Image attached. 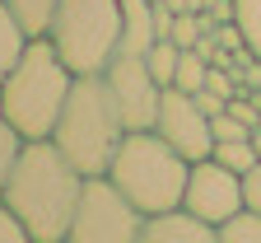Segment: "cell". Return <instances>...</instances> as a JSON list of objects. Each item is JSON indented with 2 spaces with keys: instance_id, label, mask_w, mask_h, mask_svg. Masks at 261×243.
<instances>
[{
  "instance_id": "1",
  "label": "cell",
  "mask_w": 261,
  "mask_h": 243,
  "mask_svg": "<svg viewBox=\"0 0 261 243\" xmlns=\"http://www.w3.org/2000/svg\"><path fill=\"white\" fill-rule=\"evenodd\" d=\"M80 187H84V173L61 154V145L51 136H42V141H23L0 196L23 220L28 243H65Z\"/></svg>"
},
{
  "instance_id": "2",
  "label": "cell",
  "mask_w": 261,
  "mask_h": 243,
  "mask_svg": "<svg viewBox=\"0 0 261 243\" xmlns=\"http://www.w3.org/2000/svg\"><path fill=\"white\" fill-rule=\"evenodd\" d=\"M51 141L61 145V154L70 159L84 178L93 173H108L121 141H126V122H121V108L103 80V71L93 75H75L70 84V98L51 126Z\"/></svg>"
},
{
  "instance_id": "3",
  "label": "cell",
  "mask_w": 261,
  "mask_h": 243,
  "mask_svg": "<svg viewBox=\"0 0 261 243\" xmlns=\"http://www.w3.org/2000/svg\"><path fill=\"white\" fill-rule=\"evenodd\" d=\"M70 84H75V71L61 61L51 38H28L19 65L0 84V108L19 126L23 141H42V136H51L65 98H70Z\"/></svg>"
},
{
  "instance_id": "4",
  "label": "cell",
  "mask_w": 261,
  "mask_h": 243,
  "mask_svg": "<svg viewBox=\"0 0 261 243\" xmlns=\"http://www.w3.org/2000/svg\"><path fill=\"white\" fill-rule=\"evenodd\" d=\"M187 173H191V159L182 150H173L149 126V131H126V141H121V150H117V159L108 168V178L136 201L145 215H159V211L182 206Z\"/></svg>"
},
{
  "instance_id": "5",
  "label": "cell",
  "mask_w": 261,
  "mask_h": 243,
  "mask_svg": "<svg viewBox=\"0 0 261 243\" xmlns=\"http://www.w3.org/2000/svg\"><path fill=\"white\" fill-rule=\"evenodd\" d=\"M47 38L75 75L103 71L121 42V0H61Z\"/></svg>"
},
{
  "instance_id": "6",
  "label": "cell",
  "mask_w": 261,
  "mask_h": 243,
  "mask_svg": "<svg viewBox=\"0 0 261 243\" xmlns=\"http://www.w3.org/2000/svg\"><path fill=\"white\" fill-rule=\"evenodd\" d=\"M140 229H145V211L108 173H93L80 187L70 238L65 243H140Z\"/></svg>"
},
{
  "instance_id": "7",
  "label": "cell",
  "mask_w": 261,
  "mask_h": 243,
  "mask_svg": "<svg viewBox=\"0 0 261 243\" xmlns=\"http://www.w3.org/2000/svg\"><path fill=\"white\" fill-rule=\"evenodd\" d=\"M103 80L121 108V122L126 131H149L154 117H159V98H163V84L154 80V71L145 65V56H126L117 52L108 65H103Z\"/></svg>"
},
{
  "instance_id": "8",
  "label": "cell",
  "mask_w": 261,
  "mask_h": 243,
  "mask_svg": "<svg viewBox=\"0 0 261 243\" xmlns=\"http://www.w3.org/2000/svg\"><path fill=\"white\" fill-rule=\"evenodd\" d=\"M182 206H187V211H196L201 220H210V225L219 229L233 211H243V173L224 168L215 154L196 159V164H191V173H187Z\"/></svg>"
},
{
  "instance_id": "9",
  "label": "cell",
  "mask_w": 261,
  "mask_h": 243,
  "mask_svg": "<svg viewBox=\"0 0 261 243\" xmlns=\"http://www.w3.org/2000/svg\"><path fill=\"white\" fill-rule=\"evenodd\" d=\"M154 131L168 141L173 150H182L191 164L205 159L215 150V131H210V117L201 113V103L191 94H182L177 84H163V98H159V117H154Z\"/></svg>"
},
{
  "instance_id": "10",
  "label": "cell",
  "mask_w": 261,
  "mask_h": 243,
  "mask_svg": "<svg viewBox=\"0 0 261 243\" xmlns=\"http://www.w3.org/2000/svg\"><path fill=\"white\" fill-rule=\"evenodd\" d=\"M140 243H219V234H215L210 220H201L196 211H187V206H173V211L145 215Z\"/></svg>"
},
{
  "instance_id": "11",
  "label": "cell",
  "mask_w": 261,
  "mask_h": 243,
  "mask_svg": "<svg viewBox=\"0 0 261 243\" xmlns=\"http://www.w3.org/2000/svg\"><path fill=\"white\" fill-rule=\"evenodd\" d=\"M159 38L154 28V0H121V42L117 52L126 56H145Z\"/></svg>"
},
{
  "instance_id": "12",
  "label": "cell",
  "mask_w": 261,
  "mask_h": 243,
  "mask_svg": "<svg viewBox=\"0 0 261 243\" xmlns=\"http://www.w3.org/2000/svg\"><path fill=\"white\" fill-rule=\"evenodd\" d=\"M23 47H28V28L14 19V10L5 5V0H0V84H5V75L19 65Z\"/></svg>"
},
{
  "instance_id": "13",
  "label": "cell",
  "mask_w": 261,
  "mask_h": 243,
  "mask_svg": "<svg viewBox=\"0 0 261 243\" xmlns=\"http://www.w3.org/2000/svg\"><path fill=\"white\" fill-rule=\"evenodd\" d=\"M5 5L14 10V19L28 28V38H47V28H51V14L61 0H5Z\"/></svg>"
},
{
  "instance_id": "14",
  "label": "cell",
  "mask_w": 261,
  "mask_h": 243,
  "mask_svg": "<svg viewBox=\"0 0 261 243\" xmlns=\"http://www.w3.org/2000/svg\"><path fill=\"white\" fill-rule=\"evenodd\" d=\"M205 75H210V56H205L201 47H182V61H177L173 84H177L182 94H201V89H205Z\"/></svg>"
},
{
  "instance_id": "15",
  "label": "cell",
  "mask_w": 261,
  "mask_h": 243,
  "mask_svg": "<svg viewBox=\"0 0 261 243\" xmlns=\"http://www.w3.org/2000/svg\"><path fill=\"white\" fill-rule=\"evenodd\" d=\"M215 234H219V243H261V211L243 206V211H233Z\"/></svg>"
},
{
  "instance_id": "16",
  "label": "cell",
  "mask_w": 261,
  "mask_h": 243,
  "mask_svg": "<svg viewBox=\"0 0 261 243\" xmlns=\"http://www.w3.org/2000/svg\"><path fill=\"white\" fill-rule=\"evenodd\" d=\"M177 61H182V47H177L173 38H154V47L145 52V65L154 71V80H159V84H173Z\"/></svg>"
},
{
  "instance_id": "17",
  "label": "cell",
  "mask_w": 261,
  "mask_h": 243,
  "mask_svg": "<svg viewBox=\"0 0 261 243\" xmlns=\"http://www.w3.org/2000/svg\"><path fill=\"white\" fill-rule=\"evenodd\" d=\"M19 150H23V136H19V126L5 117V108H0V187H5V178H10Z\"/></svg>"
},
{
  "instance_id": "18",
  "label": "cell",
  "mask_w": 261,
  "mask_h": 243,
  "mask_svg": "<svg viewBox=\"0 0 261 243\" xmlns=\"http://www.w3.org/2000/svg\"><path fill=\"white\" fill-rule=\"evenodd\" d=\"M224 168H233V173H247L252 164H256V150H252V141H215V150H210Z\"/></svg>"
},
{
  "instance_id": "19",
  "label": "cell",
  "mask_w": 261,
  "mask_h": 243,
  "mask_svg": "<svg viewBox=\"0 0 261 243\" xmlns=\"http://www.w3.org/2000/svg\"><path fill=\"white\" fill-rule=\"evenodd\" d=\"M233 19H238V28H243L247 47L261 56V0H233Z\"/></svg>"
},
{
  "instance_id": "20",
  "label": "cell",
  "mask_w": 261,
  "mask_h": 243,
  "mask_svg": "<svg viewBox=\"0 0 261 243\" xmlns=\"http://www.w3.org/2000/svg\"><path fill=\"white\" fill-rule=\"evenodd\" d=\"M210 131H215V141H252V126L238 117V113H219V117H210Z\"/></svg>"
},
{
  "instance_id": "21",
  "label": "cell",
  "mask_w": 261,
  "mask_h": 243,
  "mask_svg": "<svg viewBox=\"0 0 261 243\" xmlns=\"http://www.w3.org/2000/svg\"><path fill=\"white\" fill-rule=\"evenodd\" d=\"M0 243H28V229H23V220L5 206V196H0Z\"/></svg>"
},
{
  "instance_id": "22",
  "label": "cell",
  "mask_w": 261,
  "mask_h": 243,
  "mask_svg": "<svg viewBox=\"0 0 261 243\" xmlns=\"http://www.w3.org/2000/svg\"><path fill=\"white\" fill-rule=\"evenodd\" d=\"M243 206H252V211H261V159L243 173Z\"/></svg>"
},
{
  "instance_id": "23",
  "label": "cell",
  "mask_w": 261,
  "mask_h": 243,
  "mask_svg": "<svg viewBox=\"0 0 261 243\" xmlns=\"http://www.w3.org/2000/svg\"><path fill=\"white\" fill-rule=\"evenodd\" d=\"M196 103H201V113L205 117H219L224 108H228V98H219V94H210V89H201V94H191Z\"/></svg>"
},
{
  "instance_id": "24",
  "label": "cell",
  "mask_w": 261,
  "mask_h": 243,
  "mask_svg": "<svg viewBox=\"0 0 261 243\" xmlns=\"http://www.w3.org/2000/svg\"><path fill=\"white\" fill-rule=\"evenodd\" d=\"M252 150H256V159H261V126L252 131Z\"/></svg>"
},
{
  "instance_id": "25",
  "label": "cell",
  "mask_w": 261,
  "mask_h": 243,
  "mask_svg": "<svg viewBox=\"0 0 261 243\" xmlns=\"http://www.w3.org/2000/svg\"><path fill=\"white\" fill-rule=\"evenodd\" d=\"M256 98H261V84H256Z\"/></svg>"
}]
</instances>
